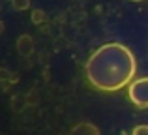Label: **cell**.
<instances>
[{
    "label": "cell",
    "instance_id": "cell-5",
    "mask_svg": "<svg viewBox=\"0 0 148 135\" xmlns=\"http://www.w3.org/2000/svg\"><path fill=\"white\" fill-rule=\"evenodd\" d=\"M11 6L17 11H25L30 8V0H11Z\"/></svg>",
    "mask_w": 148,
    "mask_h": 135
},
{
    "label": "cell",
    "instance_id": "cell-6",
    "mask_svg": "<svg viewBox=\"0 0 148 135\" xmlns=\"http://www.w3.org/2000/svg\"><path fill=\"white\" fill-rule=\"evenodd\" d=\"M43 19H45L43 11H41V10H34V13H32V23L40 25V23H43Z\"/></svg>",
    "mask_w": 148,
    "mask_h": 135
},
{
    "label": "cell",
    "instance_id": "cell-8",
    "mask_svg": "<svg viewBox=\"0 0 148 135\" xmlns=\"http://www.w3.org/2000/svg\"><path fill=\"white\" fill-rule=\"evenodd\" d=\"M2 32H4V23L0 21V34H2Z\"/></svg>",
    "mask_w": 148,
    "mask_h": 135
},
{
    "label": "cell",
    "instance_id": "cell-7",
    "mask_svg": "<svg viewBox=\"0 0 148 135\" xmlns=\"http://www.w3.org/2000/svg\"><path fill=\"white\" fill-rule=\"evenodd\" d=\"M131 135H148V126H146V124L135 126V128H133V133H131Z\"/></svg>",
    "mask_w": 148,
    "mask_h": 135
},
{
    "label": "cell",
    "instance_id": "cell-2",
    "mask_svg": "<svg viewBox=\"0 0 148 135\" xmlns=\"http://www.w3.org/2000/svg\"><path fill=\"white\" fill-rule=\"evenodd\" d=\"M127 96H130L133 105H137L139 109H146L148 107V77L131 81L130 88H127Z\"/></svg>",
    "mask_w": 148,
    "mask_h": 135
},
{
    "label": "cell",
    "instance_id": "cell-3",
    "mask_svg": "<svg viewBox=\"0 0 148 135\" xmlns=\"http://www.w3.org/2000/svg\"><path fill=\"white\" fill-rule=\"evenodd\" d=\"M69 135H101L99 128L92 122H79L77 126H73Z\"/></svg>",
    "mask_w": 148,
    "mask_h": 135
},
{
    "label": "cell",
    "instance_id": "cell-1",
    "mask_svg": "<svg viewBox=\"0 0 148 135\" xmlns=\"http://www.w3.org/2000/svg\"><path fill=\"white\" fill-rule=\"evenodd\" d=\"M86 79L96 90L118 92L131 83L137 71V60L130 47L122 43H105L86 60Z\"/></svg>",
    "mask_w": 148,
    "mask_h": 135
},
{
    "label": "cell",
    "instance_id": "cell-4",
    "mask_svg": "<svg viewBox=\"0 0 148 135\" xmlns=\"http://www.w3.org/2000/svg\"><path fill=\"white\" fill-rule=\"evenodd\" d=\"M17 51L21 56H30L34 53V40L28 36V34H23L17 40Z\"/></svg>",
    "mask_w": 148,
    "mask_h": 135
},
{
    "label": "cell",
    "instance_id": "cell-9",
    "mask_svg": "<svg viewBox=\"0 0 148 135\" xmlns=\"http://www.w3.org/2000/svg\"><path fill=\"white\" fill-rule=\"evenodd\" d=\"M130 2H143V0H130Z\"/></svg>",
    "mask_w": 148,
    "mask_h": 135
}]
</instances>
